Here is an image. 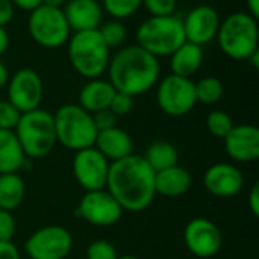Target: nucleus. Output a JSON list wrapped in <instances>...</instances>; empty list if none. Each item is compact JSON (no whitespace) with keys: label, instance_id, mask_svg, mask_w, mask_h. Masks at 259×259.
<instances>
[{"label":"nucleus","instance_id":"dca6fc26","mask_svg":"<svg viewBox=\"0 0 259 259\" xmlns=\"http://www.w3.org/2000/svg\"><path fill=\"white\" fill-rule=\"evenodd\" d=\"M203 185L208 193H211L215 197H234L237 196L244 185V178L232 164L219 162L211 165L203 176Z\"/></svg>","mask_w":259,"mask_h":259},{"label":"nucleus","instance_id":"9b49d317","mask_svg":"<svg viewBox=\"0 0 259 259\" xmlns=\"http://www.w3.org/2000/svg\"><path fill=\"white\" fill-rule=\"evenodd\" d=\"M77 214L93 226L108 228L115 225L121 219L123 208L109 194V191L103 188L87 191L80 199Z\"/></svg>","mask_w":259,"mask_h":259},{"label":"nucleus","instance_id":"2f4dec72","mask_svg":"<svg viewBox=\"0 0 259 259\" xmlns=\"http://www.w3.org/2000/svg\"><path fill=\"white\" fill-rule=\"evenodd\" d=\"M143 6L152 17H165L175 14L178 0H143Z\"/></svg>","mask_w":259,"mask_h":259},{"label":"nucleus","instance_id":"58836bf2","mask_svg":"<svg viewBox=\"0 0 259 259\" xmlns=\"http://www.w3.org/2000/svg\"><path fill=\"white\" fill-rule=\"evenodd\" d=\"M11 2L14 6H17L23 11H30V12L42 5V0H11Z\"/></svg>","mask_w":259,"mask_h":259},{"label":"nucleus","instance_id":"1a4fd4ad","mask_svg":"<svg viewBox=\"0 0 259 259\" xmlns=\"http://www.w3.org/2000/svg\"><path fill=\"white\" fill-rule=\"evenodd\" d=\"M156 102L161 111L170 117H182L188 114L197 103L194 82L176 74L165 76L158 85Z\"/></svg>","mask_w":259,"mask_h":259},{"label":"nucleus","instance_id":"79ce46f5","mask_svg":"<svg viewBox=\"0 0 259 259\" xmlns=\"http://www.w3.org/2000/svg\"><path fill=\"white\" fill-rule=\"evenodd\" d=\"M8 79H9V76H8V68H6L5 64L0 61V88L5 87V85L8 83Z\"/></svg>","mask_w":259,"mask_h":259},{"label":"nucleus","instance_id":"6e6552de","mask_svg":"<svg viewBox=\"0 0 259 259\" xmlns=\"http://www.w3.org/2000/svg\"><path fill=\"white\" fill-rule=\"evenodd\" d=\"M27 29L36 44L46 49H56L70 38V27L62 9L41 5L29 15Z\"/></svg>","mask_w":259,"mask_h":259},{"label":"nucleus","instance_id":"5701e85b","mask_svg":"<svg viewBox=\"0 0 259 259\" xmlns=\"http://www.w3.org/2000/svg\"><path fill=\"white\" fill-rule=\"evenodd\" d=\"M24 158L15 132L0 129V175L17 173L23 167Z\"/></svg>","mask_w":259,"mask_h":259},{"label":"nucleus","instance_id":"9d476101","mask_svg":"<svg viewBox=\"0 0 259 259\" xmlns=\"http://www.w3.org/2000/svg\"><path fill=\"white\" fill-rule=\"evenodd\" d=\"M73 247V238L65 228L46 226L33 232L24 250L30 259H65Z\"/></svg>","mask_w":259,"mask_h":259},{"label":"nucleus","instance_id":"cd10ccee","mask_svg":"<svg viewBox=\"0 0 259 259\" xmlns=\"http://www.w3.org/2000/svg\"><path fill=\"white\" fill-rule=\"evenodd\" d=\"M141 5L143 0H102V8L114 20H123L134 15Z\"/></svg>","mask_w":259,"mask_h":259},{"label":"nucleus","instance_id":"39448f33","mask_svg":"<svg viewBox=\"0 0 259 259\" xmlns=\"http://www.w3.org/2000/svg\"><path fill=\"white\" fill-rule=\"evenodd\" d=\"M14 132L29 158L47 156L58 143L53 115L39 108L21 114Z\"/></svg>","mask_w":259,"mask_h":259},{"label":"nucleus","instance_id":"e433bc0d","mask_svg":"<svg viewBox=\"0 0 259 259\" xmlns=\"http://www.w3.org/2000/svg\"><path fill=\"white\" fill-rule=\"evenodd\" d=\"M0 259H20L17 247L11 241H0Z\"/></svg>","mask_w":259,"mask_h":259},{"label":"nucleus","instance_id":"f704fd0d","mask_svg":"<svg viewBox=\"0 0 259 259\" xmlns=\"http://www.w3.org/2000/svg\"><path fill=\"white\" fill-rule=\"evenodd\" d=\"M15 234V220L11 211L0 209V241H11Z\"/></svg>","mask_w":259,"mask_h":259},{"label":"nucleus","instance_id":"c756f323","mask_svg":"<svg viewBox=\"0 0 259 259\" xmlns=\"http://www.w3.org/2000/svg\"><path fill=\"white\" fill-rule=\"evenodd\" d=\"M21 117V112L8 100H0V129L3 131H14L18 120Z\"/></svg>","mask_w":259,"mask_h":259},{"label":"nucleus","instance_id":"c9c22d12","mask_svg":"<svg viewBox=\"0 0 259 259\" xmlns=\"http://www.w3.org/2000/svg\"><path fill=\"white\" fill-rule=\"evenodd\" d=\"M14 5L11 0H0V27H6L14 17Z\"/></svg>","mask_w":259,"mask_h":259},{"label":"nucleus","instance_id":"412c9836","mask_svg":"<svg viewBox=\"0 0 259 259\" xmlns=\"http://www.w3.org/2000/svg\"><path fill=\"white\" fill-rule=\"evenodd\" d=\"M114 94L115 90L109 80L90 79V82L85 83L79 93V106H82L87 112L94 114L109 108Z\"/></svg>","mask_w":259,"mask_h":259},{"label":"nucleus","instance_id":"b1692460","mask_svg":"<svg viewBox=\"0 0 259 259\" xmlns=\"http://www.w3.org/2000/svg\"><path fill=\"white\" fill-rule=\"evenodd\" d=\"M26 194L23 179L17 173L0 175V209L14 211L17 209Z\"/></svg>","mask_w":259,"mask_h":259},{"label":"nucleus","instance_id":"423d86ee","mask_svg":"<svg viewBox=\"0 0 259 259\" xmlns=\"http://www.w3.org/2000/svg\"><path fill=\"white\" fill-rule=\"evenodd\" d=\"M56 141L70 150H82L93 147L97 137V129L93 115L82 106L68 103L62 105L53 115Z\"/></svg>","mask_w":259,"mask_h":259},{"label":"nucleus","instance_id":"ddd939ff","mask_svg":"<svg viewBox=\"0 0 259 259\" xmlns=\"http://www.w3.org/2000/svg\"><path fill=\"white\" fill-rule=\"evenodd\" d=\"M8 102L21 114L38 109L42 99V80L32 68L18 70L8 83Z\"/></svg>","mask_w":259,"mask_h":259},{"label":"nucleus","instance_id":"a878e982","mask_svg":"<svg viewBox=\"0 0 259 259\" xmlns=\"http://www.w3.org/2000/svg\"><path fill=\"white\" fill-rule=\"evenodd\" d=\"M196 100L203 105H214L223 97V83L220 79L208 76L194 83Z\"/></svg>","mask_w":259,"mask_h":259},{"label":"nucleus","instance_id":"a211bd4d","mask_svg":"<svg viewBox=\"0 0 259 259\" xmlns=\"http://www.w3.org/2000/svg\"><path fill=\"white\" fill-rule=\"evenodd\" d=\"M62 12L74 32L94 30L102 23V5L97 0H68Z\"/></svg>","mask_w":259,"mask_h":259},{"label":"nucleus","instance_id":"20e7f679","mask_svg":"<svg viewBox=\"0 0 259 259\" xmlns=\"http://www.w3.org/2000/svg\"><path fill=\"white\" fill-rule=\"evenodd\" d=\"M137 41L141 49L153 56H170L187 39L184 23L178 15L150 17L137 29Z\"/></svg>","mask_w":259,"mask_h":259},{"label":"nucleus","instance_id":"c03bdc74","mask_svg":"<svg viewBox=\"0 0 259 259\" xmlns=\"http://www.w3.org/2000/svg\"><path fill=\"white\" fill-rule=\"evenodd\" d=\"M117 259H138L137 256H132V255H126V256H120V258Z\"/></svg>","mask_w":259,"mask_h":259},{"label":"nucleus","instance_id":"c85d7f7f","mask_svg":"<svg viewBox=\"0 0 259 259\" xmlns=\"http://www.w3.org/2000/svg\"><path fill=\"white\" fill-rule=\"evenodd\" d=\"M234 126L235 124H234L231 115L226 114L225 111H212L208 115V118H206V127H208V131L214 137H217V138H223L225 140V137L232 131Z\"/></svg>","mask_w":259,"mask_h":259},{"label":"nucleus","instance_id":"a19ab883","mask_svg":"<svg viewBox=\"0 0 259 259\" xmlns=\"http://www.w3.org/2000/svg\"><path fill=\"white\" fill-rule=\"evenodd\" d=\"M9 46V36H8V32L5 27H0V55L5 53V50L8 49Z\"/></svg>","mask_w":259,"mask_h":259},{"label":"nucleus","instance_id":"2eb2a0df","mask_svg":"<svg viewBox=\"0 0 259 259\" xmlns=\"http://www.w3.org/2000/svg\"><path fill=\"white\" fill-rule=\"evenodd\" d=\"M182 23L185 39L202 47L217 36L222 21L215 8L209 5H200L191 9Z\"/></svg>","mask_w":259,"mask_h":259},{"label":"nucleus","instance_id":"37998d69","mask_svg":"<svg viewBox=\"0 0 259 259\" xmlns=\"http://www.w3.org/2000/svg\"><path fill=\"white\" fill-rule=\"evenodd\" d=\"M42 5H46V6H52V8H59V9H62V6L65 5V0H42Z\"/></svg>","mask_w":259,"mask_h":259},{"label":"nucleus","instance_id":"6ab92c4d","mask_svg":"<svg viewBox=\"0 0 259 259\" xmlns=\"http://www.w3.org/2000/svg\"><path fill=\"white\" fill-rule=\"evenodd\" d=\"M94 146L106 159H112V161L126 158L132 155L134 150V141L131 135L117 126L97 132Z\"/></svg>","mask_w":259,"mask_h":259},{"label":"nucleus","instance_id":"f03ea898","mask_svg":"<svg viewBox=\"0 0 259 259\" xmlns=\"http://www.w3.org/2000/svg\"><path fill=\"white\" fill-rule=\"evenodd\" d=\"M109 82L115 91L140 96L159 79V61L140 46L121 47L108 62Z\"/></svg>","mask_w":259,"mask_h":259},{"label":"nucleus","instance_id":"f257e3e1","mask_svg":"<svg viewBox=\"0 0 259 259\" xmlns=\"http://www.w3.org/2000/svg\"><path fill=\"white\" fill-rule=\"evenodd\" d=\"M106 188L123 211H144L156 196L155 171L143 156L132 153L109 164Z\"/></svg>","mask_w":259,"mask_h":259},{"label":"nucleus","instance_id":"473e14b6","mask_svg":"<svg viewBox=\"0 0 259 259\" xmlns=\"http://www.w3.org/2000/svg\"><path fill=\"white\" fill-rule=\"evenodd\" d=\"M134 108V97L120 91H115L111 103H109V109L117 115V117H123L127 115Z\"/></svg>","mask_w":259,"mask_h":259},{"label":"nucleus","instance_id":"ea45409f","mask_svg":"<svg viewBox=\"0 0 259 259\" xmlns=\"http://www.w3.org/2000/svg\"><path fill=\"white\" fill-rule=\"evenodd\" d=\"M247 3V14H250L253 18H259V0H246Z\"/></svg>","mask_w":259,"mask_h":259},{"label":"nucleus","instance_id":"72a5a7b5","mask_svg":"<svg viewBox=\"0 0 259 259\" xmlns=\"http://www.w3.org/2000/svg\"><path fill=\"white\" fill-rule=\"evenodd\" d=\"M93 115V121H94V126L97 129V132L100 131H106V129H111V127H115L117 126V115L109 109H102V111H97Z\"/></svg>","mask_w":259,"mask_h":259},{"label":"nucleus","instance_id":"bb28decb","mask_svg":"<svg viewBox=\"0 0 259 259\" xmlns=\"http://www.w3.org/2000/svg\"><path fill=\"white\" fill-rule=\"evenodd\" d=\"M99 33L105 44L108 46V49H115L123 46L127 30L121 20H109L103 26H99Z\"/></svg>","mask_w":259,"mask_h":259},{"label":"nucleus","instance_id":"4c0bfd02","mask_svg":"<svg viewBox=\"0 0 259 259\" xmlns=\"http://www.w3.org/2000/svg\"><path fill=\"white\" fill-rule=\"evenodd\" d=\"M249 208L253 212V215H259V184L255 182L250 193H249Z\"/></svg>","mask_w":259,"mask_h":259},{"label":"nucleus","instance_id":"393cba45","mask_svg":"<svg viewBox=\"0 0 259 259\" xmlns=\"http://www.w3.org/2000/svg\"><path fill=\"white\" fill-rule=\"evenodd\" d=\"M143 158L147 161V164L152 167V170L155 173H158L165 168L178 165L179 155L173 144H170L167 141H155L153 144H150L147 147L146 155Z\"/></svg>","mask_w":259,"mask_h":259},{"label":"nucleus","instance_id":"f3484780","mask_svg":"<svg viewBox=\"0 0 259 259\" xmlns=\"http://www.w3.org/2000/svg\"><path fill=\"white\" fill-rule=\"evenodd\" d=\"M228 155L238 162H253L259 158V129L252 124H238L225 137Z\"/></svg>","mask_w":259,"mask_h":259},{"label":"nucleus","instance_id":"7ed1b4c3","mask_svg":"<svg viewBox=\"0 0 259 259\" xmlns=\"http://www.w3.org/2000/svg\"><path fill=\"white\" fill-rule=\"evenodd\" d=\"M215 38L226 56L249 61L258 52V20L247 12H234L220 23Z\"/></svg>","mask_w":259,"mask_h":259},{"label":"nucleus","instance_id":"4468645a","mask_svg":"<svg viewBox=\"0 0 259 259\" xmlns=\"http://www.w3.org/2000/svg\"><path fill=\"white\" fill-rule=\"evenodd\" d=\"M188 250L199 258H211L217 255L223 244V237L219 226L208 219H193L184 232Z\"/></svg>","mask_w":259,"mask_h":259},{"label":"nucleus","instance_id":"aec40b11","mask_svg":"<svg viewBox=\"0 0 259 259\" xmlns=\"http://www.w3.org/2000/svg\"><path fill=\"white\" fill-rule=\"evenodd\" d=\"M191 184H193V179H191L190 171L179 165L155 173L156 194H161L164 197L184 196L191 188Z\"/></svg>","mask_w":259,"mask_h":259},{"label":"nucleus","instance_id":"7c9ffc66","mask_svg":"<svg viewBox=\"0 0 259 259\" xmlns=\"http://www.w3.org/2000/svg\"><path fill=\"white\" fill-rule=\"evenodd\" d=\"M115 247L105 240H97L91 243L87 249V259H117Z\"/></svg>","mask_w":259,"mask_h":259},{"label":"nucleus","instance_id":"0eeeda50","mask_svg":"<svg viewBox=\"0 0 259 259\" xmlns=\"http://www.w3.org/2000/svg\"><path fill=\"white\" fill-rule=\"evenodd\" d=\"M68 58L73 68L87 79H97L109 62V49L99 29L74 32L68 38Z\"/></svg>","mask_w":259,"mask_h":259},{"label":"nucleus","instance_id":"4be33fe9","mask_svg":"<svg viewBox=\"0 0 259 259\" xmlns=\"http://www.w3.org/2000/svg\"><path fill=\"white\" fill-rule=\"evenodd\" d=\"M203 62V50L200 46L185 41L179 49L170 55L171 74L181 77H191Z\"/></svg>","mask_w":259,"mask_h":259},{"label":"nucleus","instance_id":"f8f14e48","mask_svg":"<svg viewBox=\"0 0 259 259\" xmlns=\"http://www.w3.org/2000/svg\"><path fill=\"white\" fill-rule=\"evenodd\" d=\"M109 171L108 159L93 146L77 150L73 159V175L85 191L103 190Z\"/></svg>","mask_w":259,"mask_h":259}]
</instances>
